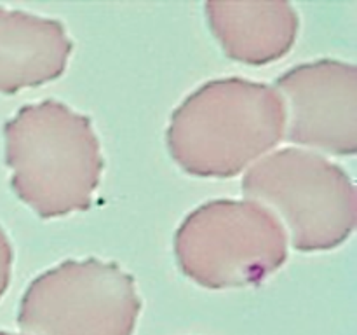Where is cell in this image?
<instances>
[{
  "label": "cell",
  "instance_id": "1",
  "mask_svg": "<svg viewBox=\"0 0 357 335\" xmlns=\"http://www.w3.org/2000/svg\"><path fill=\"white\" fill-rule=\"evenodd\" d=\"M284 135L274 87L230 77L204 84L174 110L167 147L195 177L229 178L267 156Z\"/></svg>",
  "mask_w": 357,
  "mask_h": 335
},
{
  "label": "cell",
  "instance_id": "2",
  "mask_svg": "<svg viewBox=\"0 0 357 335\" xmlns=\"http://www.w3.org/2000/svg\"><path fill=\"white\" fill-rule=\"evenodd\" d=\"M14 192L42 218L84 211L103 171L93 124L54 100L24 105L3 128Z\"/></svg>",
  "mask_w": 357,
  "mask_h": 335
},
{
  "label": "cell",
  "instance_id": "3",
  "mask_svg": "<svg viewBox=\"0 0 357 335\" xmlns=\"http://www.w3.org/2000/svg\"><path fill=\"white\" fill-rule=\"evenodd\" d=\"M243 194L274 216L295 250L337 248L356 227L352 180L309 150L282 149L261 157L244 174Z\"/></svg>",
  "mask_w": 357,
  "mask_h": 335
},
{
  "label": "cell",
  "instance_id": "4",
  "mask_svg": "<svg viewBox=\"0 0 357 335\" xmlns=\"http://www.w3.org/2000/svg\"><path fill=\"white\" fill-rule=\"evenodd\" d=\"M180 269L211 290L265 281L288 258L282 227L251 201H211L181 222L174 236Z\"/></svg>",
  "mask_w": 357,
  "mask_h": 335
},
{
  "label": "cell",
  "instance_id": "5",
  "mask_svg": "<svg viewBox=\"0 0 357 335\" xmlns=\"http://www.w3.org/2000/svg\"><path fill=\"white\" fill-rule=\"evenodd\" d=\"M139 311L135 279L117 264L68 260L31 281L17 325L24 335H132Z\"/></svg>",
  "mask_w": 357,
  "mask_h": 335
},
{
  "label": "cell",
  "instance_id": "6",
  "mask_svg": "<svg viewBox=\"0 0 357 335\" xmlns=\"http://www.w3.org/2000/svg\"><path fill=\"white\" fill-rule=\"evenodd\" d=\"M288 142L330 156L357 150V70L335 59L298 65L275 82Z\"/></svg>",
  "mask_w": 357,
  "mask_h": 335
},
{
  "label": "cell",
  "instance_id": "7",
  "mask_svg": "<svg viewBox=\"0 0 357 335\" xmlns=\"http://www.w3.org/2000/svg\"><path fill=\"white\" fill-rule=\"evenodd\" d=\"M72 47L59 21L0 7V93H17L58 79Z\"/></svg>",
  "mask_w": 357,
  "mask_h": 335
},
{
  "label": "cell",
  "instance_id": "8",
  "mask_svg": "<svg viewBox=\"0 0 357 335\" xmlns=\"http://www.w3.org/2000/svg\"><path fill=\"white\" fill-rule=\"evenodd\" d=\"M206 17L229 58L267 65L291 51L298 14L288 2H208Z\"/></svg>",
  "mask_w": 357,
  "mask_h": 335
},
{
  "label": "cell",
  "instance_id": "9",
  "mask_svg": "<svg viewBox=\"0 0 357 335\" xmlns=\"http://www.w3.org/2000/svg\"><path fill=\"white\" fill-rule=\"evenodd\" d=\"M10 271H13V246L6 232L0 229V299L9 286Z\"/></svg>",
  "mask_w": 357,
  "mask_h": 335
},
{
  "label": "cell",
  "instance_id": "10",
  "mask_svg": "<svg viewBox=\"0 0 357 335\" xmlns=\"http://www.w3.org/2000/svg\"><path fill=\"white\" fill-rule=\"evenodd\" d=\"M0 335H14V334H7V332H0Z\"/></svg>",
  "mask_w": 357,
  "mask_h": 335
}]
</instances>
